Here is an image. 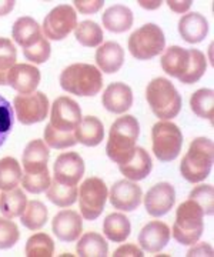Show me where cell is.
Masks as SVG:
<instances>
[{
  "mask_svg": "<svg viewBox=\"0 0 214 257\" xmlns=\"http://www.w3.org/2000/svg\"><path fill=\"white\" fill-rule=\"evenodd\" d=\"M140 135V124L134 116L126 114L119 117L110 127L109 140L106 146V153L109 159L117 163L124 165L130 162L136 153V143Z\"/></svg>",
  "mask_w": 214,
  "mask_h": 257,
  "instance_id": "1",
  "label": "cell"
},
{
  "mask_svg": "<svg viewBox=\"0 0 214 257\" xmlns=\"http://www.w3.org/2000/svg\"><path fill=\"white\" fill-rule=\"evenodd\" d=\"M214 147L213 142L207 138H197L191 142L183 157L180 172L190 183H200L205 180L213 167Z\"/></svg>",
  "mask_w": 214,
  "mask_h": 257,
  "instance_id": "2",
  "label": "cell"
},
{
  "mask_svg": "<svg viewBox=\"0 0 214 257\" xmlns=\"http://www.w3.org/2000/svg\"><path fill=\"white\" fill-rule=\"evenodd\" d=\"M60 86L76 96H96L103 87L102 72L92 64H72L60 74Z\"/></svg>",
  "mask_w": 214,
  "mask_h": 257,
  "instance_id": "3",
  "label": "cell"
},
{
  "mask_svg": "<svg viewBox=\"0 0 214 257\" xmlns=\"http://www.w3.org/2000/svg\"><path fill=\"white\" fill-rule=\"evenodd\" d=\"M146 99L154 116L161 120L177 117L181 110V96L174 84L164 77L153 79L149 83L146 89Z\"/></svg>",
  "mask_w": 214,
  "mask_h": 257,
  "instance_id": "4",
  "label": "cell"
},
{
  "mask_svg": "<svg viewBox=\"0 0 214 257\" xmlns=\"http://www.w3.org/2000/svg\"><path fill=\"white\" fill-rule=\"evenodd\" d=\"M204 211L194 202L186 200L178 206L176 221L173 224V237L183 246H193L198 241L204 230Z\"/></svg>",
  "mask_w": 214,
  "mask_h": 257,
  "instance_id": "5",
  "label": "cell"
},
{
  "mask_svg": "<svg viewBox=\"0 0 214 257\" xmlns=\"http://www.w3.org/2000/svg\"><path fill=\"white\" fill-rule=\"evenodd\" d=\"M166 47V37L163 30L154 23H147L131 33L129 50L137 60H150L158 56Z\"/></svg>",
  "mask_w": 214,
  "mask_h": 257,
  "instance_id": "6",
  "label": "cell"
},
{
  "mask_svg": "<svg viewBox=\"0 0 214 257\" xmlns=\"http://www.w3.org/2000/svg\"><path fill=\"white\" fill-rule=\"evenodd\" d=\"M153 153L160 162L174 160L183 146V135L177 124L171 121H158L151 128Z\"/></svg>",
  "mask_w": 214,
  "mask_h": 257,
  "instance_id": "7",
  "label": "cell"
},
{
  "mask_svg": "<svg viewBox=\"0 0 214 257\" xmlns=\"http://www.w3.org/2000/svg\"><path fill=\"white\" fill-rule=\"evenodd\" d=\"M79 206L86 220H96L104 210L109 197L107 186L99 177H89L84 180L79 190Z\"/></svg>",
  "mask_w": 214,
  "mask_h": 257,
  "instance_id": "8",
  "label": "cell"
},
{
  "mask_svg": "<svg viewBox=\"0 0 214 257\" xmlns=\"http://www.w3.org/2000/svg\"><path fill=\"white\" fill-rule=\"evenodd\" d=\"M13 107L16 111V119L22 124L29 126L46 119L49 113V99L42 92L18 94L13 100Z\"/></svg>",
  "mask_w": 214,
  "mask_h": 257,
  "instance_id": "9",
  "label": "cell"
},
{
  "mask_svg": "<svg viewBox=\"0 0 214 257\" xmlns=\"http://www.w3.org/2000/svg\"><path fill=\"white\" fill-rule=\"evenodd\" d=\"M77 26V15L70 5H59L43 20V36L47 40H63Z\"/></svg>",
  "mask_w": 214,
  "mask_h": 257,
  "instance_id": "10",
  "label": "cell"
},
{
  "mask_svg": "<svg viewBox=\"0 0 214 257\" xmlns=\"http://www.w3.org/2000/svg\"><path fill=\"white\" fill-rule=\"evenodd\" d=\"M82 109L73 99L60 96L52 104L50 124L59 132H75L82 123Z\"/></svg>",
  "mask_w": 214,
  "mask_h": 257,
  "instance_id": "11",
  "label": "cell"
},
{
  "mask_svg": "<svg viewBox=\"0 0 214 257\" xmlns=\"http://www.w3.org/2000/svg\"><path fill=\"white\" fill-rule=\"evenodd\" d=\"M55 180L66 186H77L84 175V162L79 153L67 152L57 157L53 166Z\"/></svg>",
  "mask_w": 214,
  "mask_h": 257,
  "instance_id": "12",
  "label": "cell"
},
{
  "mask_svg": "<svg viewBox=\"0 0 214 257\" xmlns=\"http://www.w3.org/2000/svg\"><path fill=\"white\" fill-rule=\"evenodd\" d=\"M176 203V190L170 183H158L153 186L144 196V207L153 217L164 216L173 209Z\"/></svg>",
  "mask_w": 214,
  "mask_h": 257,
  "instance_id": "13",
  "label": "cell"
},
{
  "mask_svg": "<svg viewBox=\"0 0 214 257\" xmlns=\"http://www.w3.org/2000/svg\"><path fill=\"white\" fill-rule=\"evenodd\" d=\"M141 187L131 180H120L114 183L109 193V200L114 209L121 211L136 210L141 203Z\"/></svg>",
  "mask_w": 214,
  "mask_h": 257,
  "instance_id": "14",
  "label": "cell"
},
{
  "mask_svg": "<svg viewBox=\"0 0 214 257\" xmlns=\"http://www.w3.org/2000/svg\"><path fill=\"white\" fill-rule=\"evenodd\" d=\"M6 80L8 86L20 94H32L40 83V70L33 64H15L8 72Z\"/></svg>",
  "mask_w": 214,
  "mask_h": 257,
  "instance_id": "15",
  "label": "cell"
},
{
  "mask_svg": "<svg viewBox=\"0 0 214 257\" xmlns=\"http://www.w3.org/2000/svg\"><path fill=\"white\" fill-rule=\"evenodd\" d=\"M52 229L56 237L62 241H76L83 231L82 216L75 210H62L52 221Z\"/></svg>",
  "mask_w": 214,
  "mask_h": 257,
  "instance_id": "16",
  "label": "cell"
},
{
  "mask_svg": "<svg viewBox=\"0 0 214 257\" xmlns=\"http://www.w3.org/2000/svg\"><path fill=\"white\" fill-rule=\"evenodd\" d=\"M171 237V231L163 221H150L146 224L139 234V243L143 250L149 253H158L167 246Z\"/></svg>",
  "mask_w": 214,
  "mask_h": 257,
  "instance_id": "17",
  "label": "cell"
},
{
  "mask_svg": "<svg viewBox=\"0 0 214 257\" xmlns=\"http://www.w3.org/2000/svg\"><path fill=\"white\" fill-rule=\"evenodd\" d=\"M102 104L106 110L116 114L126 113L133 104V92L124 83H112L103 93Z\"/></svg>",
  "mask_w": 214,
  "mask_h": 257,
  "instance_id": "18",
  "label": "cell"
},
{
  "mask_svg": "<svg viewBox=\"0 0 214 257\" xmlns=\"http://www.w3.org/2000/svg\"><path fill=\"white\" fill-rule=\"evenodd\" d=\"M50 157L49 146L45 140H32L23 152V169L25 173H42L47 169V162Z\"/></svg>",
  "mask_w": 214,
  "mask_h": 257,
  "instance_id": "19",
  "label": "cell"
},
{
  "mask_svg": "<svg viewBox=\"0 0 214 257\" xmlns=\"http://www.w3.org/2000/svg\"><path fill=\"white\" fill-rule=\"evenodd\" d=\"M96 63L103 73H117L124 63V50L116 42H106L96 52Z\"/></svg>",
  "mask_w": 214,
  "mask_h": 257,
  "instance_id": "20",
  "label": "cell"
},
{
  "mask_svg": "<svg viewBox=\"0 0 214 257\" xmlns=\"http://www.w3.org/2000/svg\"><path fill=\"white\" fill-rule=\"evenodd\" d=\"M178 33L187 43H200L208 33V23L200 13L184 15L178 22Z\"/></svg>",
  "mask_w": 214,
  "mask_h": 257,
  "instance_id": "21",
  "label": "cell"
},
{
  "mask_svg": "<svg viewBox=\"0 0 214 257\" xmlns=\"http://www.w3.org/2000/svg\"><path fill=\"white\" fill-rule=\"evenodd\" d=\"M161 67L163 70L171 76L180 79L184 76L190 66V52L180 46H170L161 56Z\"/></svg>",
  "mask_w": 214,
  "mask_h": 257,
  "instance_id": "22",
  "label": "cell"
},
{
  "mask_svg": "<svg viewBox=\"0 0 214 257\" xmlns=\"http://www.w3.org/2000/svg\"><path fill=\"white\" fill-rule=\"evenodd\" d=\"M12 36H13V40L25 50V49L35 46L43 35H42V29L35 19L30 16H23L15 22Z\"/></svg>",
  "mask_w": 214,
  "mask_h": 257,
  "instance_id": "23",
  "label": "cell"
},
{
  "mask_svg": "<svg viewBox=\"0 0 214 257\" xmlns=\"http://www.w3.org/2000/svg\"><path fill=\"white\" fill-rule=\"evenodd\" d=\"M153 162L150 155L143 147H136V153L130 162L119 166L120 173L131 182H139L146 179L151 173Z\"/></svg>",
  "mask_w": 214,
  "mask_h": 257,
  "instance_id": "24",
  "label": "cell"
},
{
  "mask_svg": "<svg viewBox=\"0 0 214 257\" xmlns=\"http://www.w3.org/2000/svg\"><path fill=\"white\" fill-rule=\"evenodd\" d=\"M75 136L77 143H82L83 146H99L104 138L103 123L94 116H86L82 119L79 127L75 130Z\"/></svg>",
  "mask_w": 214,
  "mask_h": 257,
  "instance_id": "25",
  "label": "cell"
},
{
  "mask_svg": "<svg viewBox=\"0 0 214 257\" xmlns=\"http://www.w3.org/2000/svg\"><path fill=\"white\" fill-rule=\"evenodd\" d=\"M102 22L104 29L109 32L123 33L133 26V13L123 5H114L103 13Z\"/></svg>",
  "mask_w": 214,
  "mask_h": 257,
  "instance_id": "26",
  "label": "cell"
},
{
  "mask_svg": "<svg viewBox=\"0 0 214 257\" xmlns=\"http://www.w3.org/2000/svg\"><path fill=\"white\" fill-rule=\"evenodd\" d=\"M26 206H28V197L19 187H15L0 194V211L3 217L8 219L20 217Z\"/></svg>",
  "mask_w": 214,
  "mask_h": 257,
  "instance_id": "27",
  "label": "cell"
},
{
  "mask_svg": "<svg viewBox=\"0 0 214 257\" xmlns=\"http://www.w3.org/2000/svg\"><path fill=\"white\" fill-rule=\"evenodd\" d=\"M130 220L121 213L109 214L103 223V233L109 240L114 243H123L130 236Z\"/></svg>",
  "mask_w": 214,
  "mask_h": 257,
  "instance_id": "28",
  "label": "cell"
},
{
  "mask_svg": "<svg viewBox=\"0 0 214 257\" xmlns=\"http://www.w3.org/2000/svg\"><path fill=\"white\" fill-rule=\"evenodd\" d=\"M76 251L80 257H104L109 253V244L102 234L89 231L79 240Z\"/></svg>",
  "mask_w": 214,
  "mask_h": 257,
  "instance_id": "29",
  "label": "cell"
},
{
  "mask_svg": "<svg viewBox=\"0 0 214 257\" xmlns=\"http://www.w3.org/2000/svg\"><path fill=\"white\" fill-rule=\"evenodd\" d=\"M22 167L13 157H3L0 160V190L8 192L18 187L22 182Z\"/></svg>",
  "mask_w": 214,
  "mask_h": 257,
  "instance_id": "30",
  "label": "cell"
},
{
  "mask_svg": "<svg viewBox=\"0 0 214 257\" xmlns=\"http://www.w3.org/2000/svg\"><path fill=\"white\" fill-rule=\"evenodd\" d=\"M49 211L47 207L39 200L28 202V206L20 216V221L29 230H40L47 223Z\"/></svg>",
  "mask_w": 214,
  "mask_h": 257,
  "instance_id": "31",
  "label": "cell"
},
{
  "mask_svg": "<svg viewBox=\"0 0 214 257\" xmlns=\"http://www.w3.org/2000/svg\"><path fill=\"white\" fill-rule=\"evenodd\" d=\"M75 37L82 46L97 47L103 43V30L96 22L84 20L76 26Z\"/></svg>",
  "mask_w": 214,
  "mask_h": 257,
  "instance_id": "32",
  "label": "cell"
},
{
  "mask_svg": "<svg viewBox=\"0 0 214 257\" xmlns=\"http://www.w3.org/2000/svg\"><path fill=\"white\" fill-rule=\"evenodd\" d=\"M77 194H79L77 186H66L56 182L55 179L47 189V199L59 207L72 206L77 200Z\"/></svg>",
  "mask_w": 214,
  "mask_h": 257,
  "instance_id": "33",
  "label": "cell"
},
{
  "mask_svg": "<svg viewBox=\"0 0 214 257\" xmlns=\"http://www.w3.org/2000/svg\"><path fill=\"white\" fill-rule=\"evenodd\" d=\"M214 92L211 89H200L191 94L190 107L194 114L201 119H213L214 111Z\"/></svg>",
  "mask_w": 214,
  "mask_h": 257,
  "instance_id": "34",
  "label": "cell"
},
{
  "mask_svg": "<svg viewBox=\"0 0 214 257\" xmlns=\"http://www.w3.org/2000/svg\"><path fill=\"white\" fill-rule=\"evenodd\" d=\"M55 253V243L46 233L33 234L26 243L28 257H50Z\"/></svg>",
  "mask_w": 214,
  "mask_h": 257,
  "instance_id": "35",
  "label": "cell"
},
{
  "mask_svg": "<svg viewBox=\"0 0 214 257\" xmlns=\"http://www.w3.org/2000/svg\"><path fill=\"white\" fill-rule=\"evenodd\" d=\"M188 52H190V66H188V70L178 80L181 83H184V84H193V83L198 82L203 77V74L205 73L207 60H205V56L200 50H197V49H190Z\"/></svg>",
  "mask_w": 214,
  "mask_h": 257,
  "instance_id": "36",
  "label": "cell"
},
{
  "mask_svg": "<svg viewBox=\"0 0 214 257\" xmlns=\"http://www.w3.org/2000/svg\"><path fill=\"white\" fill-rule=\"evenodd\" d=\"M45 143L52 149H69L77 145V140L73 132H59L50 123L45 128Z\"/></svg>",
  "mask_w": 214,
  "mask_h": 257,
  "instance_id": "37",
  "label": "cell"
},
{
  "mask_svg": "<svg viewBox=\"0 0 214 257\" xmlns=\"http://www.w3.org/2000/svg\"><path fill=\"white\" fill-rule=\"evenodd\" d=\"M15 124V111L12 103L0 94V147L5 145Z\"/></svg>",
  "mask_w": 214,
  "mask_h": 257,
  "instance_id": "38",
  "label": "cell"
},
{
  "mask_svg": "<svg viewBox=\"0 0 214 257\" xmlns=\"http://www.w3.org/2000/svg\"><path fill=\"white\" fill-rule=\"evenodd\" d=\"M50 183H52V179L49 175V170H45L42 173H25V176L22 177L23 189L33 194L46 192Z\"/></svg>",
  "mask_w": 214,
  "mask_h": 257,
  "instance_id": "39",
  "label": "cell"
},
{
  "mask_svg": "<svg viewBox=\"0 0 214 257\" xmlns=\"http://www.w3.org/2000/svg\"><path fill=\"white\" fill-rule=\"evenodd\" d=\"M214 193L213 187L210 184H201V186H197L194 187L188 199L190 200H194L201 209L204 211V216H211L213 214L214 209Z\"/></svg>",
  "mask_w": 214,
  "mask_h": 257,
  "instance_id": "40",
  "label": "cell"
},
{
  "mask_svg": "<svg viewBox=\"0 0 214 257\" xmlns=\"http://www.w3.org/2000/svg\"><path fill=\"white\" fill-rule=\"evenodd\" d=\"M19 237L20 233L16 223L8 217H0V250L13 247Z\"/></svg>",
  "mask_w": 214,
  "mask_h": 257,
  "instance_id": "41",
  "label": "cell"
},
{
  "mask_svg": "<svg viewBox=\"0 0 214 257\" xmlns=\"http://www.w3.org/2000/svg\"><path fill=\"white\" fill-rule=\"evenodd\" d=\"M50 53H52V47H50V43H49V40L45 36L40 37V40L35 46L23 50L25 57L35 64H42L47 62L49 57H50Z\"/></svg>",
  "mask_w": 214,
  "mask_h": 257,
  "instance_id": "42",
  "label": "cell"
},
{
  "mask_svg": "<svg viewBox=\"0 0 214 257\" xmlns=\"http://www.w3.org/2000/svg\"><path fill=\"white\" fill-rule=\"evenodd\" d=\"M18 52L10 39L0 37V73L9 72L16 64Z\"/></svg>",
  "mask_w": 214,
  "mask_h": 257,
  "instance_id": "43",
  "label": "cell"
},
{
  "mask_svg": "<svg viewBox=\"0 0 214 257\" xmlns=\"http://www.w3.org/2000/svg\"><path fill=\"white\" fill-rule=\"evenodd\" d=\"M75 8L83 15H93L102 9L104 2L103 0H75Z\"/></svg>",
  "mask_w": 214,
  "mask_h": 257,
  "instance_id": "44",
  "label": "cell"
},
{
  "mask_svg": "<svg viewBox=\"0 0 214 257\" xmlns=\"http://www.w3.org/2000/svg\"><path fill=\"white\" fill-rule=\"evenodd\" d=\"M114 257H143V250L139 248L136 244H123L117 248L114 253Z\"/></svg>",
  "mask_w": 214,
  "mask_h": 257,
  "instance_id": "45",
  "label": "cell"
},
{
  "mask_svg": "<svg viewBox=\"0 0 214 257\" xmlns=\"http://www.w3.org/2000/svg\"><path fill=\"white\" fill-rule=\"evenodd\" d=\"M194 247H191L188 250L187 256L188 257H198V256H213V247L208 243H194Z\"/></svg>",
  "mask_w": 214,
  "mask_h": 257,
  "instance_id": "46",
  "label": "cell"
},
{
  "mask_svg": "<svg viewBox=\"0 0 214 257\" xmlns=\"http://www.w3.org/2000/svg\"><path fill=\"white\" fill-rule=\"evenodd\" d=\"M191 0H168L167 6L176 13H186L187 10L191 8Z\"/></svg>",
  "mask_w": 214,
  "mask_h": 257,
  "instance_id": "47",
  "label": "cell"
},
{
  "mask_svg": "<svg viewBox=\"0 0 214 257\" xmlns=\"http://www.w3.org/2000/svg\"><path fill=\"white\" fill-rule=\"evenodd\" d=\"M15 5H16L15 0H0V16L9 15L15 9Z\"/></svg>",
  "mask_w": 214,
  "mask_h": 257,
  "instance_id": "48",
  "label": "cell"
},
{
  "mask_svg": "<svg viewBox=\"0 0 214 257\" xmlns=\"http://www.w3.org/2000/svg\"><path fill=\"white\" fill-rule=\"evenodd\" d=\"M139 3H140V6H141V8H144V9H149V10H153V9H157V8H160L163 2H160V0H156V2H143V0H140Z\"/></svg>",
  "mask_w": 214,
  "mask_h": 257,
  "instance_id": "49",
  "label": "cell"
}]
</instances>
